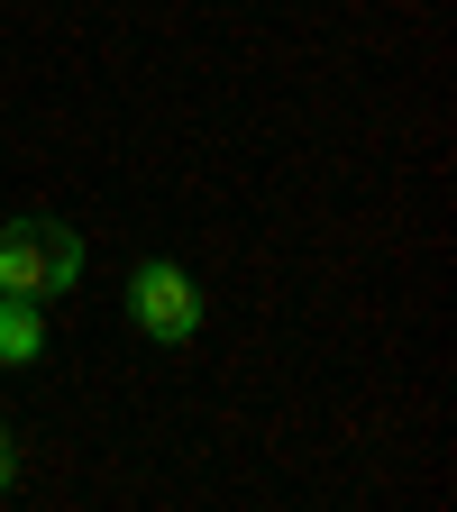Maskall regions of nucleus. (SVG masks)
<instances>
[{
	"instance_id": "obj_4",
	"label": "nucleus",
	"mask_w": 457,
	"mask_h": 512,
	"mask_svg": "<svg viewBox=\"0 0 457 512\" xmlns=\"http://www.w3.org/2000/svg\"><path fill=\"white\" fill-rule=\"evenodd\" d=\"M0 485H10V439H0Z\"/></svg>"
},
{
	"instance_id": "obj_2",
	"label": "nucleus",
	"mask_w": 457,
	"mask_h": 512,
	"mask_svg": "<svg viewBox=\"0 0 457 512\" xmlns=\"http://www.w3.org/2000/svg\"><path fill=\"white\" fill-rule=\"evenodd\" d=\"M128 320H138L147 339L183 348L192 330H202V284H192L183 266H165V256H156V266H138V275H128Z\"/></svg>"
},
{
	"instance_id": "obj_3",
	"label": "nucleus",
	"mask_w": 457,
	"mask_h": 512,
	"mask_svg": "<svg viewBox=\"0 0 457 512\" xmlns=\"http://www.w3.org/2000/svg\"><path fill=\"white\" fill-rule=\"evenodd\" d=\"M37 348H46V320H37V302L0 293V366H37Z\"/></svg>"
},
{
	"instance_id": "obj_1",
	"label": "nucleus",
	"mask_w": 457,
	"mask_h": 512,
	"mask_svg": "<svg viewBox=\"0 0 457 512\" xmlns=\"http://www.w3.org/2000/svg\"><path fill=\"white\" fill-rule=\"evenodd\" d=\"M83 275V238L64 220H0V293L19 302H46Z\"/></svg>"
}]
</instances>
